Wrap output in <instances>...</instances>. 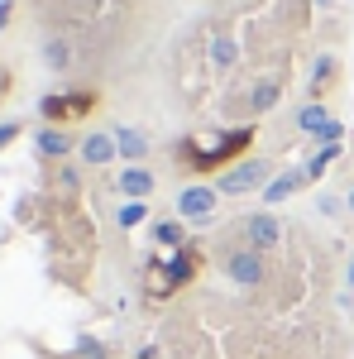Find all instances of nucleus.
<instances>
[{
    "label": "nucleus",
    "mask_w": 354,
    "mask_h": 359,
    "mask_svg": "<svg viewBox=\"0 0 354 359\" xmlns=\"http://www.w3.org/2000/svg\"><path fill=\"white\" fill-rule=\"evenodd\" d=\"M220 273L230 278L235 287H259V283L268 278V254L240 245V240L230 235V240L220 245Z\"/></svg>",
    "instance_id": "nucleus-1"
},
{
    "label": "nucleus",
    "mask_w": 354,
    "mask_h": 359,
    "mask_svg": "<svg viewBox=\"0 0 354 359\" xmlns=\"http://www.w3.org/2000/svg\"><path fill=\"white\" fill-rule=\"evenodd\" d=\"M268 182H273V158H264V154H249V158L230 163V168L216 177V192H220V196H249V192H264Z\"/></svg>",
    "instance_id": "nucleus-2"
},
{
    "label": "nucleus",
    "mask_w": 354,
    "mask_h": 359,
    "mask_svg": "<svg viewBox=\"0 0 354 359\" xmlns=\"http://www.w3.org/2000/svg\"><path fill=\"white\" fill-rule=\"evenodd\" d=\"M216 206H220L216 182H187L177 192V201H172V216L187 221V225H211L216 221Z\"/></svg>",
    "instance_id": "nucleus-3"
},
{
    "label": "nucleus",
    "mask_w": 354,
    "mask_h": 359,
    "mask_svg": "<svg viewBox=\"0 0 354 359\" xmlns=\"http://www.w3.org/2000/svg\"><path fill=\"white\" fill-rule=\"evenodd\" d=\"M292 125H297V135H306L311 144H340V135H345V125L326 111V101H311V96L297 106Z\"/></svg>",
    "instance_id": "nucleus-4"
},
{
    "label": "nucleus",
    "mask_w": 354,
    "mask_h": 359,
    "mask_svg": "<svg viewBox=\"0 0 354 359\" xmlns=\"http://www.w3.org/2000/svg\"><path fill=\"white\" fill-rule=\"evenodd\" d=\"M235 240L249 249H259V254H273V249L282 245V216L278 211H249L245 221H240V230H235Z\"/></svg>",
    "instance_id": "nucleus-5"
},
{
    "label": "nucleus",
    "mask_w": 354,
    "mask_h": 359,
    "mask_svg": "<svg viewBox=\"0 0 354 359\" xmlns=\"http://www.w3.org/2000/svg\"><path fill=\"white\" fill-rule=\"evenodd\" d=\"M77 139L67 125H39L34 130V154H39V163H67V158H77Z\"/></svg>",
    "instance_id": "nucleus-6"
},
{
    "label": "nucleus",
    "mask_w": 354,
    "mask_h": 359,
    "mask_svg": "<svg viewBox=\"0 0 354 359\" xmlns=\"http://www.w3.org/2000/svg\"><path fill=\"white\" fill-rule=\"evenodd\" d=\"M115 192H120V201H149V196L158 192V172L149 163H120Z\"/></svg>",
    "instance_id": "nucleus-7"
},
{
    "label": "nucleus",
    "mask_w": 354,
    "mask_h": 359,
    "mask_svg": "<svg viewBox=\"0 0 354 359\" xmlns=\"http://www.w3.org/2000/svg\"><path fill=\"white\" fill-rule=\"evenodd\" d=\"M77 163H82V168H110V163H120L115 135H110V130H86V135L77 139Z\"/></svg>",
    "instance_id": "nucleus-8"
},
{
    "label": "nucleus",
    "mask_w": 354,
    "mask_h": 359,
    "mask_svg": "<svg viewBox=\"0 0 354 359\" xmlns=\"http://www.w3.org/2000/svg\"><path fill=\"white\" fill-rule=\"evenodd\" d=\"M115 149H120V163H149L154 158V135L139 130V125H115Z\"/></svg>",
    "instance_id": "nucleus-9"
},
{
    "label": "nucleus",
    "mask_w": 354,
    "mask_h": 359,
    "mask_svg": "<svg viewBox=\"0 0 354 359\" xmlns=\"http://www.w3.org/2000/svg\"><path fill=\"white\" fill-rule=\"evenodd\" d=\"M39 62H43L48 72H72V62H77V39H72V34H48V39L39 43Z\"/></svg>",
    "instance_id": "nucleus-10"
},
{
    "label": "nucleus",
    "mask_w": 354,
    "mask_h": 359,
    "mask_svg": "<svg viewBox=\"0 0 354 359\" xmlns=\"http://www.w3.org/2000/svg\"><path fill=\"white\" fill-rule=\"evenodd\" d=\"M301 187H306V172H301V168H287V172H273V182H268V187H264L259 196H264V206L273 211V206L292 201V196H297Z\"/></svg>",
    "instance_id": "nucleus-11"
},
{
    "label": "nucleus",
    "mask_w": 354,
    "mask_h": 359,
    "mask_svg": "<svg viewBox=\"0 0 354 359\" xmlns=\"http://www.w3.org/2000/svg\"><path fill=\"white\" fill-rule=\"evenodd\" d=\"M149 240L158 249H187V221H177V216H163V221H154L149 225Z\"/></svg>",
    "instance_id": "nucleus-12"
},
{
    "label": "nucleus",
    "mask_w": 354,
    "mask_h": 359,
    "mask_svg": "<svg viewBox=\"0 0 354 359\" xmlns=\"http://www.w3.org/2000/svg\"><path fill=\"white\" fill-rule=\"evenodd\" d=\"M278 101H282V82H278V77H259V82L249 86V111L254 115L278 111Z\"/></svg>",
    "instance_id": "nucleus-13"
},
{
    "label": "nucleus",
    "mask_w": 354,
    "mask_h": 359,
    "mask_svg": "<svg viewBox=\"0 0 354 359\" xmlns=\"http://www.w3.org/2000/svg\"><path fill=\"white\" fill-rule=\"evenodd\" d=\"M240 62V43H235V34H216L211 39V67L216 72H230Z\"/></svg>",
    "instance_id": "nucleus-14"
},
{
    "label": "nucleus",
    "mask_w": 354,
    "mask_h": 359,
    "mask_svg": "<svg viewBox=\"0 0 354 359\" xmlns=\"http://www.w3.org/2000/svg\"><path fill=\"white\" fill-rule=\"evenodd\" d=\"M191 273H196V254H191V245H187V249L172 254V264L163 269V278H168V287H177V283H187Z\"/></svg>",
    "instance_id": "nucleus-15"
},
{
    "label": "nucleus",
    "mask_w": 354,
    "mask_h": 359,
    "mask_svg": "<svg viewBox=\"0 0 354 359\" xmlns=\"http://www.w3.org/2000/svg\"><path fill=\"white\" fill-rule=\"evenodd\" d=\"M144 221H149V201H120L115 206V225L120 230H139Z\"/></svg>",
    "instance_id": "nucleus-16"
},
{
    "label": "nucleus",
    "mask_w": 354,
    "mask_h": 359,
    "mask_svg": "<svg viewBox=\"0 0 354 359\" xmlns=\"http://www.w3.org/2000/svg\"><path fill=\"white\" fill-rule=\"evenodd\" d=\"M335 158H340V144H321V149H316V154H311V158L301 163V172H306V182H311V177H321V172H326V168L335 163Z\"/></svg>",
    "instance_id": "nucleus-17"
},
{
    "label": "nucleus",
    "mask_w": 354,
    "mask_h": 359,
    "mask_svg": "<svg viewBox=\"0 0 354 359\" xmlns=\"http://www.w3.org/2000/svg\"><path fill=\"white\" fill-rule=\"evenodd\" d=\"M330 77H335V57L321 53V57H316V67H311V86H306V96H311V101H321V86H326Z\"/></svg>",
    "instance_id": "nucleus-18"
},
{
    "label": "nucleus",
    "mask_w": 354,
    "mask_h": 359,
    "mask_svg": "<svg viewBox=\"0 0 354 359\" xmlns=\"http://www.w3.org/2000/svg\"><path fill=\"white\" fill-rule=\"evenodd\" d=\"M53 182H57V192H67V196L82 192V182H86V177H82V163H72V158H67V163H57V177H53Z\"/></svg>",
    "instance_id": "nucleus-19"
},
{
    "label": "nucleus",
    "mask_w": 354,
    "mask_h": 359,
    "mask_svg": "<svg viewBox=\"0 0 354 359\" xmlns=\"http://www.w3.org/2000/svg\"><path fill=\"white\" fill-rule=\"evenodd\" d=\"M77 359H110V350L96 335H77Z\"/></svg>",
    "instance_id": "nucleus-20"
},
{
    "label": "nucleus",
    "mask_w": 354,
    "mask_h": 359,
    "mask_svg": "<svg viewBox=\"0 0 354 359\" xmlns=\"http://www.w3.org/2000/svg\"><path fill=\"white\" fill-rule=\"evenodd\" d=\"M20 135H25V120H0V154H5Z\"/></svg>",
    "instance_id": "nucleus-21"
},
{
    "label": "nucleus",
    "mask_w": 354,
    "mask_h": 359,
    "mask_svg": "<svg viewBox=\"0 0 354 359\" xmlns=\"http://www.w3.org/2000/svg\"><path fill=\"white\" fill-rule=\"evenodd\" d=\"M316 211L321 216H340L345 211V196H316Z\"/></svg>",
    "instance_id": "nucleus-22"
},
{
    "label": "nucleus",
    "mask_w": 354,
    "mask_h": 359,
    "mask_svg": "<svg viewBox=\"0 0 354 359\" xmlns=\"http://www.w3.org/2000/svg\"><path fill=\"white\" fill-rule=\"evenodd\" d=\"M345 292H350V297H354V254H350V259H345Z\"/></svg>",
    "instance_id": "nucleus-23"
},
{
    "label": "nucleus",
    "mask_w": 354,
    "mask_h": 359,
    "mask_svg": "<svg viewBox=\"0 0 354 359\" xmlns=\"http://www.w3.org/2000/svg\"><path fill=\"white\" fill-rule=\"evenodd\" d=\"M345 211H350V216H354V187H350V192H345Z\"/></svg>",
    "instance_id": "nucleus-24"
},
{
    "label": "nucleus",
    "mask_w": 354,
    "mask_h": 359,
    "mask_svg": "<svg viewBox=\"0 0 354 359\" xmlns=\"http://www.w3.org/2000/svg\"><path fill=\"white\" fill-rule=\"evenodd\" d=\"M316 5H321V10H330V5H335V0H316Z\"/></svg>",
    "instance_id": "nucleus-25"
},
{
    "label": "nucleus",
    "mask_w": 354,
    "mask_h": 359,
    "mask_svg": "<svg viewBox=\"0 0 354 359\" xmlns=\"http://www.w3.org/2000/svg\"><path fill=\"white\" fill-rule=\"evenodd\" d=\"M43 5H67V0H43Z\"/></svg>",
    "instance_id": "nucleus-26"
}]
</instances>
